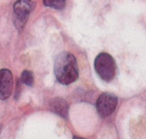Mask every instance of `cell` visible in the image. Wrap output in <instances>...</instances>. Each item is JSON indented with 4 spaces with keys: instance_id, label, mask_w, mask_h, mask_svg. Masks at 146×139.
Returning a JSON list of instances; mask_svg holds the SVG:
<instances>
[{
    "instance_id": "6da1fadb",
    "label": "cell",
    "mask_w": 146,
    "mask_h": 139,
    "mask_svg": "<svg viewBox=\"0 0 146 139\" xmlns=\"http://www.w3.org/2000/svg\"><path fill=\"white\" fill-rule=\"evenodd\" d=\"M54 74L62 85H69L79 77L78 65L75 57L70 53H60L54 61Z\"/></svg>"
},
{
    "instance_id": "7a4b0ae2",
    "label": "cell",
    "mask_w": 146,
    "mask_h": 139,
    "mask_svg": "<svg viewBox=\"0 0 146 139\" xmlns=\"http://www.w3.org/2000/svg\"><path fill=\"white\" fill-rule=\"evenodd\" d=\"M96 72L104 81H110L115 75L116 66L115 60L107 53H101L95 61Z\"/></svg>"
},
{
    "instance_id": "3957f363",
    "label": "cell",
    "mask_w": 146,
    "mask_h": 139,
    "mask_svg": "<svg viewBox=\"0 0 146 139\" xmlns=\"http://www.w3.org/2000/svg\"><path fill=\"white\" fill-rule=\"evenodd\" d=\"M36 3L33 0H18L13 5L14 25L19 31H21L29 19V15L34 10Z\"/></svg>"
},
{
    "instance_id": "277c9868",
    "label": "cell",
    "mask_w": 146,
    "mask_h": 139,
    "mask_svg": "<svg viewBox=\"0 0 146 139\" xmlns=\"http://www.w3.org/2000/svg\"><path fill=\"white\" fill-rule=\"evenodd\" d=\"M117 97L110 93L102 94L96 102V110L102 117H107L111 115L117 105Z\"/></svg>"
},
{
    "instance_id": "5b68a950",
    "label": "cell",
    "mask_w": 146,
    "mask_h": 139,
    "mask_svg": "<svg viewBox=\"0 0 146 139\" xmlns=\"http://www.w3.org/2000/svg\"><path fill=\"white\" fill-rule=\"evenodd\" d=\"M13 90V76L8 69H0V100H7Z\"/></svg>"
},
{
    "instance_id": "8992f818",
    "label": "cell",
    "mask_w": 146,
    "mask_h": 139,
    "mask_svg": "<svg viewBox=\"0 0 146 139\" xmlns=\"http://www.w3.org/2000/svg\"><path fill=\"white\" fill-rule=\"evenodd\" d=\"M50 108L54 114L67 119L68 115V104L62 98H54L50 102Z\"/></svg>"
},
{
    "instance_id": "52a82bcc",
    "label": "cell",
    "mask_w": 146,
    "mask_h": 139,
    "mask_svg": "<svg viewBox=\"0 0 146 139\" xmlns=\"http://www.w3.org/2000/svg\"><path fill=\"white\" fill-rule=\"evenodd\" d=\"M43 3L47 7L56 10H62L65 7L66 0H43Z\"/></svg>"
},
{
    "instance_id": "ba28073f",
    "label": "cell",
    "mask_w": 146,
    "mask_h": 139,
    "mask_svg": "<svg viewBox=\"0 0 146 139\" xmlns=\"http://www.w3.org/2000/svg\"><path fill=\"white\" fill-rule=\"evenodd\" d=\"M21 81L24 83V84L27 85L29 87H32L34 83V77H33V72H31L29 70L23 71V73L21 74Z\"/></svg>"
},
{
    "instance_id": "9c48e42d",
    "label": "cell",
    "mask_w": 146,
    "mask_h": 139,
    "mask_svg": "<svg viewBox=\"0 0 146 139\" xmlns=\"http://www.w3.org/2000/svg\"><path fill=\"white\" fill-rule=\"evenodd\" d=\"M74 139H85V138H82V137H80V136H74Z\"/></svg>"
},
{
    "instance_id": "30bf717a",
    "label": "cell",
    "mask_w": 146,
    "mask_h": 139,
    "mask_svg": "<svg viewBox=\"0 0 146 139\" xmlns=\"http://www.w3.org/2000/svg\"><path fill=\"white\" fill-rule=\"evenodd\" d=\"M0 130H1V125H0Z\"/></svg>"
}]
</instances>
